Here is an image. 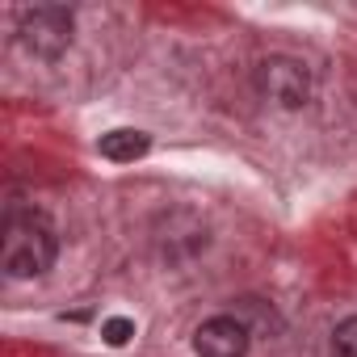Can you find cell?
<instances>
[{"label":"cell","mask_w":357,"mask_h":357,"mask_svg":"<svg viewBox=\"0 0 357 357\" xmlns=\"http://www.w3.org/2000/svg\"><path fill=\"white\" fill-rule=\"evenodd\" d=\"M147 147H151L147 130H130V126L105 130L101 143H97V151H101L105 160H114V164H135L139 155H147Z\"/></svg>","instance_id":"obj_5"},{"label":"cell","mask_w":357,"mask_h":357,"mask_svg":"<svg viewBox=\"0 0 357 357\" xmlns=\"http://www.w3.org/2000/svg\"><path fill=\"white\" fill-rule=\"evenodd\" d=\"M252 80H257V93L265 101L282 105V109H303L311 101V72L294 55H269V59H261L257 72H252Z\"/></svg>","instance_id":"obj_3"},{"label":"cell","mask_w":357,"mask_h":357,"mask_svg":"<svg viewBox=\"0 0 357 357\" xmlns=\"http://www.w3.org/2000/svg\"><path fill=\"white\" fill-rule=\"evenodd\" d=\"M248 344H252V328L240 315H215V319L198 324V332H194L198 357H248Z\"/></svg>","instance_id":"obj_4"},{"label":"cell","mask_w":357,"mask_h":357,"mask_svg":"<svg viewBox=\"0 0 357 357\" xmlns=\"http://www.w3.org/2000/svg\"><path fill=\"white\" fill-rule=\"evenodd\" d=\"M130 336H135V324H130L126 315H114V319H105V324H101V340H105V344H114V349H122Z\"/></svg>","instance_id":"obj_7"},{"label":"cell","mask_w":357,"mask_h":357,"mask_svg":"<svg viewBox=\"0 0 357 357\" xmlns=\"http://www.w3.org/2000/svg\"><path fill=\"white\" fill-rule=\"evenodd\" d=\"M332 349H336V357H357V315H349V319L336 324Z\"/></svg>","instance_id":"obj_6"},{"label":"cell","mask_w":357,"mask_h":357,"mask_svg":"<svg viewBox=\"0 0 357 357\" xmlns=\"http://www.w3.org/2000/svg\"><path fill=\"white\" fill-rule=\"evenodd\" d=\"M72 34H76V22H72V9L63 5H34L17 17V43L34 59H59L72 47Z\"/></svg>","instance_id":"obj_2"},{"label":"cell","mask_w":357,"mask_h":357,"mask_svg":"<svg viewBox=\"0 0 357 357\" xmlns=\"http://www.w3.org/2000/svg\"><path fill=\"white\" fill-rule=\"evenodd\" d=\"M59 257V236L55 223L34 211V206H9L5 211V227H0V269L13 282L26 278H43Z\"/></svg>","instance_id":"obj_1"}]
</instances>
